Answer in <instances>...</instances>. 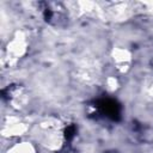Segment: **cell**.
Returning a JSON list of instances; mask_svg holds the SVG:
<instances>
[{
	"mask_svg": "<svg viewBox=\"0 0 153 153\" xmlns=\"http://www.w3.org/2000/svg\"><path fill=\"white\" fill-rule=\"evenodd\" d=\"M115 68L120 73H126L131 65V53L126 48H115L111 53Z\"/></svg>",
	"mask_w": 153,
	"mask_h": 153,
	"instance_id": "277c9868",
	"label": "cell"
},
{
	"mask_svg": "<svg viewBox=\"0 0 153 153\" xmlns=\"http://www.w3.org/2000/svg\"><path fill=\"white\" fill-rule=\"evenodd\" d=\"M149 96H151V98H152V100H153V85H152L151 88H149Z\"/></svg>",
	"mask_w": 153,
	"mask_h": 153,
	"instance_id": "52a82bcc",
	"label": "cell"
},
{
	"mask_svg": "<svg viewBox=\"0 0 153 153\" xmlns=\"http://www.w3.org/2000/svg\"><path fill=\"white\" fill-rule=\"evenodd\" d=\"M6 153H36V148L31 142L23 141L11 146Z\"/></svg>",
	"mask_w": 153,
	"mask_h": 153,
	"instance_id": "5b68a950",
	"label": "cell"
},
{
	"mask_svg": "<svg viewBox=\"0 0 153 153\" xmlns=\"http://www.w3.org/2000/svg\"><path fill=\"white\" fill-rule=\"evenodd\" d=\"M27 49V41L26 36L23 31H17L12 39L7 43L6 48V60L8 61L10 66L14 65L18 59H20Z\"/></svg>",
	"mask_w": 153,
	"mask_h": 153,
	"instance_id": "7a4b0ae2",
	"label": "cell"
},
{
	"mask_svg": "<svg viewBox=\"0 0 153 153\" xmlns=\"http://www.w3.org/2000/svg\"><path fill=\"white\" fill-rule=\"evenodd\" d=\"M105 84H106V88L109 90V91H115L117 87H118V81H117V79L115 78V76H109L108 79H106V81H105Z\"/></svg>",
	"mask_w": 153,
	"mask_h": 153,
	"instance_id": "8992f818",
	"label": "cell"
},
{
	"mask_svg": "<svg viewBox=\"0 0 153 153\" xmlns=\"http://www.w3.org/2000/svg\"><path fill=\"white\" fill-rule=\"evenodd\" d=\"M38 136L41 143L50 151H56L62 145V133L60 122L55 118H48L39 123Z\"/></svg>",
	"mask_w": 153,
	"mask_h": 153,
	"instance_id": "6da1fadb",
	"label": "cell"
},
{
	"mask_svg": "<svg viewBox=\"0 0 153 153\" xmlns=\"http://www.w3.org/2000/svg\"><path fill=\"white\" fill-rule=\"evenodd\" d=\"M29 127L25 122H23L19 117L17 116H7L4 124H2V135L7 137H13V136H20L24 135L27 131Z\"/></svg>",
	"mask_w": 153,
	"mask_h": 153,
	"instance_id": "3957f363",
	"label": "cell"
}]
</instances>
